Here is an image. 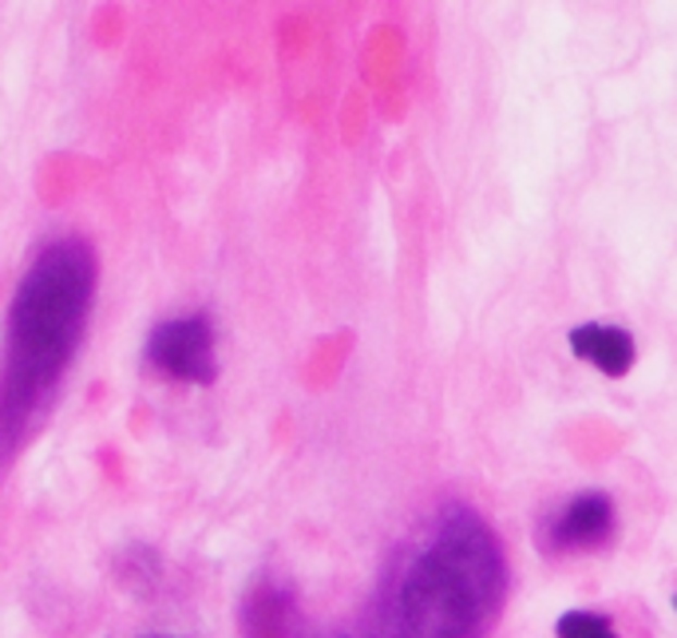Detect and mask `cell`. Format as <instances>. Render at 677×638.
I'll return each instance as SVG.
<instances>
[{
    "label": "cell",
    "instance_id": "7a4b0ae2",
    "mask_svg": "<svg viewBox=\"0 0 677 638\" xmlns=\"http://www.w3.org/2000/svg\"><path fill=\"white\" fill-rule=\"evenodd\" d=\"M147 361L167 373L171 381L183 385H210L219 377L214 365V330L202 314L190 318H171L163 326H155L147 338Z\"/></svg>",
    "mask_w": 677,
    "mask_h": 638
},
{
    "label": "cell",
    "instance_id": "6da1fadb",
    "mask_svg": "<svg viewBox=\"0 0 677 638\" xmlns=\"http://www.w3.org/2000/svg\"><path fill=\"white\" fill-rule=\"evenodd\" d=\"M91 266L88 254L72 243H56L36 258L33 274L24 282L16 302V361L24 353L33 361H48V369H60L67 361V349L76 342L84 309H88ZM12 361V365H16Z\"/></svg>",
    "mask_w": 677,
    "mask_h": 638
},
{
    "label": "cell",
    "instance_id": "3957f363",
    "mask_svg": "<svg viewBox=\"0 0 677 638\" xmlns=\"http://www.w3.org/2000/svg\"><path fill=\"white\" fill-rule=\"evenodd\" d=\"M611 531H614V500L606 492H582L570 504L558 507L546 540L563 551H587L611 540Z\"/></svg>",
    "mask_w": 677,
    "mask_h": 638
},
{
    "label": "cell",
    "instance_id": "5b68a950",
    "mask_svg": "<svg viewBox=\"0 0 677 638\" xmlns=\"http://www.w3.org/2000/svg\"><path fill=\"white\" fill-rule=\"evenodd\" d=\"M555 638H618V630L611 627V618L590 615V611H567V615H558Z\"/></svg>",
    "mask_w": 677,
    "mask_h": 638
},
{
    "label": "cell",
    "instance_id": "277c9868",
    "mask_svg": "<svg viewBox=\"0 0 677 638\" xmlns=\"http://www.w3.org/2000/svg\"><path fill=\"white\" fill-rule=\"evenodd\" d=\"M570 349L575 357L590 361L599 373L606 377H626L633 365V338L618 326H599V321H587V326H575L570 330Z\"/></svg>",
    "mask_w": 677,
    "mask_h": 638
}]
</instances>
